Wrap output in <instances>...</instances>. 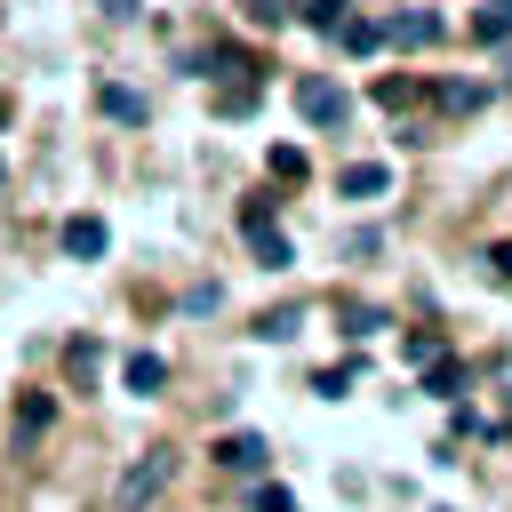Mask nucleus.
Segmentation results:
<instances>
[{
    "label": "nucleus",
    "mask_w": 512,
    "mask_h": 512,
    "mask_svg": "<svg viewBox=\"0 0 512 512\" xmlns=\"http://www.w3.org/2000/svg\"><path fill=\"white\" fill-rule=\"evenodd\" d=\"M440 352H448L440 328H416V336H408V360H440Z\"/></svg>",
    "instance_id": "obj_19"
},
{
    "label": "nucleus",
    "mask_w": 512,
    "mask_h": 512,
    "mask_svg": "<svg viewBox=\"0 0 512 512\" xmlns=\"http://www.w3.org/2000/svg\"><path fill=\"white\" fill-rule=\"evenodd\" d=\"M288 8H296V0H248V24H256V32H280Z\"/></svg>",
    "instance_id": "obj_17"
},
{
    "label": "nucleus",
    "mask_w": 512,
    "mask_h": 512,
    "mask_svg": "<svg viewBox=\"0 0 512 512\" xmlns=\"http://www.w3.org/2000/svg\"><path fill=\"white\" fill-rule=\"evenodd\" d=\"M480 96H488L480 80H448V88H440V104H448V112H480Z\"/></svg>",
    "instance_id": "obj_15"
},
{
    "label": "nucleus",
    "mask_w": 512,
    "mask_h": 512,
    "mask_svg": "<svg viewBox=\"0 0 512 512\" xmlns=\"http://www.w3.org/2000/svg\"><path fill=\"white\" fill-rule=\"evenodd\" d=\"M256 512H296V496H288V488H272V480H264V488H256Z\"/></svg>",
    "instance_id": "obj_23"
},
{
    "label": "nucleus",
    "mask_w": 512,
    "mask_h": 512,
    "mask_svg": "<svg viewBox=\"0 0 512 512\" xmlns=\"http://www.w3.org/2000/svg\"><path fill=\"white\" fill-rule=\"evenodd\" d=\"M296 8H304V24H312V32H336V24L352 16V0H296Z\"/></svg>",
    "instance_id": "obj_13"
},
{
    "label": "nucleus",
    "mask_w": 512,
    "mask_h": 512,
    "mask_svg": "<svg viewBox=\"0 0 512 512\" xmlns=\"http://www.w3.org/2000/svg\"><path fill=\"white\" fill-rule=\"evenodd\" d=\"M168 472H176V448H144V456L112 480V512H144V504L168 488Z\"/></svg>",
    "instance_id": "obj_1"
},
{
    "label": "nucleus",
    "mask_w": 512,
    "mask_h": 512,
    "mask_svg": "<svg viewBox=\"0 0 512 512\" xmlns=\"http://www.w3.org/2000/svg\"><path fill=\"white\" fill-rule=\"evenodd\" d=\"M248 248H256V264H264V272H280V264H288V240H280L272 224H264V232H248Z\"/></svg>",
    "instance_id": "obj_14"
},
{
    "label": "nucleus",
    "mask_w": 512,
    "mask_h": 512,
    "mask_svg": "<svg viewBox=\"0 0 512 512\" xmlns=\"http://www.w3.org/2000/svg\"><path fill=\"white\" fill-rule=\"evenodd\" d=\"M96 104H104L112 120H144V96H136V88H112V80H104V88H96Z\"/></svg>",
    "instance_id": "obj_12"
},
{
    "label": "nucleus",
    "mask_w": 512,
    "mask_h": 512,
    "mask_svg": "<svg viewBox=\"0 0 512 512\" xmlns=\"http://www.w3.org/2000/svg\"><path fill=\"white\" fill-rule=\"evenodd\" d=\"M384 40H400V48H440V16H432V8H400V16L384 24Z\"/></svg>",
    "instance_id": "obj_3"
},
{
    "label": "nucleus",
    "mask_w": 512,
    "mask_h": 512,
    "mask_svg": "<svg viewBox=\"0 0 512 512\" xmlns=\"http://www.w3.org/2000/svg\"><path fill=\"white\" fill-rule=\"evenodd\" d=\"M416 96H424L416 80H384V88H376V104H392V112H400V104H416Z\"/></svg>",
    "instance_id": "obj_21"
},
{
    "label": "nucleus",
    "mask_w": 512,
    "mask_h": 512,
    "mask_svg": "<svg viewBox=\"0 0 512 512\" xmlns=\"http://www.w3.org/2000/svg\"><path fill=\"white\" fill-rule=\"evenodd\" d=\"M0 120H8V96H0Z\"/></svg>",
    "instance_id": "obj_25"
},
{
    "label": "nucleus",
    "mask_w": 512,
    "mask_h": 512,
    "mask_svg": "<svg viewBox=\"0 0 512 512\" xmlns=\"http://www.w3.org/2000/svg\"><path fill=\"white\" fill-rule=\"evenodd\" d=\"M296 328H304V312H264L256 320V336H296Z\"/></svg>",
    "instance_id": "obj_22"
},
{
    "label": "nucleus",
    "mask_w": 512,
    "mask_h": 512,
    "mask_svg": "<svg viewBox=\"0 0 512 512\" xmlns=\"http://www.w3.org/2000/svg\"><path fill=\"white\" fill-rule=\"evenodd\" d=\"M56 408H48V392H24L16 400V440H40V424H48Z\"/></svg>",
    "instance_id": "obj_11"
},
{
    "label": "nucleus",
    "mask_w": 512,
    "mask_h": 512,
    "mask_svg": "<svg viewBox=\"0 0 512 512\" xmlns=\"http://www.w3.org/2000/svg\"><path fill=\"white\" fill-rule=\"evenodd\" d=\"M264 168H272L280 184H296V176H304V144H272V160H264Z\"/></svg>",
    "instance_id": "obj_16"
},
{
    "label": "nucleus",
    "mask_w": 512,
    "mask_h": 512,
    "mask_svg": "<svg viewBox=\"0 0 512 512\" xmlns=\"http://www.w3.org/2000/svg\"><path fill=\"white\" fill-rule=\"evenodd\" d=\"M336 40H344L352 56H376V48H384V24H368V16H344V24H336Z\"/></svg>",
    "instance_id": "obj_8"
},
{
    "label": "nucleus",
    "mask_w": 512,
    "mask_h": 512,
    "mask_svg": "<svg viewBox=\"0 0 512 512\" xmlns=\"http://www.w3.org/2000/svg\"><path fill=\"white\" fill-rule=\"evenodd\" d=\"M120 384H128V392H160V384H168V360H160V352H128Z\"/></svg>",
    "instance_id": "obj_7"
},
{
    "label": "nucleus",
    "mask_w": 512,
    "mask_h": 512,
    "mask_svg": "<svg viewBox=\"0 0 512 512\" xmlns=\"http://www.w3.org/2000/svg\"><path fill=\"white\" fill-rule=\"evenodd\" d=\"M472 40H512V0H480V16H472Z\"/></svg>",
    "instance_id": "obj_9"
},
{
    "label": "nucleus",
    "mask_w": 512,
    "mask_h": 512,
    "mask_svg": "<svg viewBox=\"0 0 512 512\" xmlns=\"http://www.w3.org/2000/svg\"><path fill=\"white\" fill-rule=\"evenodd\" d=\"M384 184H392V176H384V168H376V160H352V168H344V176H336V192H344V200H376V192H384Z\"/></svg>",
    "instance_id": "obj_6"
},
{
    "label": "nucleus",
    "mask_w": 512,
    "mask_h": 512,
    "mask_svg": "<svg viewBox=\"0 0 512 512\" xmlns=\"http://www.w3.org/2000/svg\"><path fill=\"white\" fill-rule=\"evenodd\" d=\"M264 224H272V192H248L240 200V232H264Z\"/></svg>",
    "instance_id": "obj_18"
},
{
    "label": "nucleus",
    "mask_w": 512,
    "mask_h": 512,
    "mask_svg": "<svg viewBox=\"0 0 512 512\" xmlns=\"http://www.w3.org/2000/svg\"><path fill=\"white\" fill-rule=\"evenodd\" d=\"M216 464H224V472H264V440H256V432H224V440H216Z\"/></svg>",
    "instance_id": "obj_4"
},
{
    "label": "nucleus",
    "mask_w": 512,
    "mask_h": 512,
    "mask_svg": "<svg viewBox=\"0 0 512 512\" xmlns=\"http://www.w3.org/2000/svg\"><path fill=\"white\" fill-rule=\"evenodd\" d=\"M104 240H112V232H104V216H72V224H64V256H80V264H88V256H104Z\"/></svg>",
    "instance_id": "obj_5"
},
{
    "label": "nucleus",
    "mask_w": 512,
    "mask_h": 512,
    "mask_svg": "<svg viewBox=\"0 0 512 512\" xmlns=\"http://www.w3.org/2000/svg\"><path fill=\"white\" fill-rule=\"evenodd\" d=\"M296 112H304L312 128H344V112H352V96H344L336 80H320V72H312V80H296Z\"/></svg>",
    "instance_id": "obj_2"
},
{
    "label": "nucleus",
    "mask_w": 512,
    "mask_h": 512,
    "mask_svg": "<svg viewBox=\"0 0 512 512\" xmlns=\"http://www.w3.org/2000/svg\"><path fill=\"white\" fill-rule=\"evenodd\" d=\"M424 392H440V400H456V392H464V368H456L448 352H440V360H424Z\"/></svg>",
    "instance_id": "obj_10"
},
{
    "label": "nucleus",
    "mask_w": 512,
    "mask_h": 512,
    "mask_svg": "<svg viewBox=\"0 0 512 512\" xmlns=\"http://www.w3.org/2000/svg\"><path fill=\"white\" fill-rule=\"evenodd\" d=\"M488 272H496V280L512 288V240H504V248H488Z\"/></svg>",
    "instance_id": "obj_24"
},
{
    "label": "nucleus",
    "mask_w": 512,
    "mask_h": 512,
    "mask_svg": "<svg viewBox=\"0 0 512 512\" xmlns=\"http://www.w3.org/2000/svg\"><path fill=\"white\" fill-rule=\"evenodd\" d=\"M64 368H72V384H88V376H96V344H88V336H80V344H72V352H64Z\"/></svg>",
    "instance_id": "obj_20"
}]
</instances>
